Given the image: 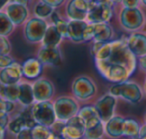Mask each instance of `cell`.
<instances>
[{
  "label": "cell",
  "instance_id": "6da1fadb",
  "mask_svg": "<svg viewBox=\"0 0 146 139\" xmlns=\"http://www.w3.org/2000/svg\"><path fill=\"white\" fill-rule=\"evenodd\" d=\"M95 66L103 78L113 83L127 81L133 74V72L125 65L111 63L107 60H95Z\"/></svg>",
  "mask_w": 146,
  "mask_h": 139
},
{
  "label": "cell",
  "instance_id": "7a4b0ae2",
  "mask_svg": "<svg viewBox=\"0 0 146 139\" xmlns=\"http://www.w3.org/2000/svg\"><path fill=\"white\" fill-rule=\"evenodd\" d=\"M120 26L128 32H135L145 25V14L139 7L126 8L122 7L119 13Z\"/></svg>",
  "mask_w": 146,
  "mask_h": 139
},
{
  "label": "cell",
  "instance_id": "3957f363",
  "mask_svg": "<svg viewBox=\"0 0 146 139\" xmlns=\"http://www.w3.org/2000/svg\"><path fill=\"white\" fill-rule=\"evenodd\" d=\"M109 93L115 97H121L132 104L140 102L143 96L141 87L137 83L131 82V81L115 83L110 87Z\"/></svg>",
  "mask_w": 146,
  "mask_h": 139
},
{
  "label": "cell",
  "instance_id": "277c9868",
  "mask_svg": "<svg viewBox=\"0 0 146 139\" xmlns=\"http://www.w3.org/2000/svg\"><path fill=\"white\" fill-rule=\"evenodd\" d=\"M49 24L45 19L33 16L25 22L23 34L27 42L31 44L41 43Z\"/></svg>",
  "mask_w": 146,
  "mask_h": 139
},
{
  "label": "cell",
  "instance_id": "5b68a950",
  "mask_svg": "<svg viewBox=\"0 0 146 139\" xmlns=\"http://www.w3.org/2000/svg\"><path fill=\"white\" fill-rule=\"evenodd\" d=\"M32 114L37 124L52 127L57 121L54 104L49 101H40L32 105Z\"/></svg>",
  "mask_w": 146,
  "mask_h": 139
},
{
  "label": "cell",
  "instance_id": "8992f818",
  "mask_svg": "<svg viewBox=\"0 0 146 139\" xmlns=\"http://www.w3.org/2000/svg\"><path fill=\"white\" fill-rule=\"evenodd\" d=\"M114 5L115 3L111 0L96 2L88 12L86 21L88 23L109 22L114 15Z\"/></svg>",
  "mask_w": 146,
  "mask_h": 139
},
{
  "label": "cell",
  "instance_id": "52a82bcc",
  "mask_svg": "<svg viewBox=\"0 0 146 139\" xmlns=\"http://www.w3.org/2000/svg\"><path fill=\"white\" fill-rule=\"evenodd\" d=\"M94 0H68L65 6V13L68 20H86Z\"/></svg>",
  "mask_w": 146,
  "mask_h": 139
},
{
  "label": "cell",
  "instance_id": "ba28073f",
  "mask_svg": "<svg viewBox=\"0 0 146 139\" xmlns=\"http://www.w3.org/2000/svg\"><path fill=\"white\" fill-rule=\"evenodd\" d=\"M53 104H54L57 120L64 121V122L68 119L72 118L73 116L77 115L78 111H79L77 101L69 96L59 97L55 100Z\"/></svg>",
  "mask_w": 146,
  "mask_h": 139
},
{
  "label": "cell",
  "instance_id": "9c48e42d",
  "mask_svg": "<svg viewBox=\"0 0 146 139\" xmlns=\"http://www.w3.org/2000/svg\"><path fill=\"white\" fill-rule=\"evenodd\" d=\"M72 93L78 100H88L95 95L96 86L89 77L79 76L72 83Z\"/></svg>",
  "mask_w": 146,
  "mask_h": 139
},
{
  "label": "cell",
  "instance_id": "30bf717a",
  "mask_svg": "<svg viewBox=\"0 0 146 139\" xmlns=\"http://www.w3.org/2000/svg\"><path fill=\"white\" fill-rule=\"evenodd\" d=\"M84 133L85 121L79 115H75L65 121L60 136L63 139H82L84 137Z\"/></svg>",
  "mask_w": 146,
  "mask_h": 139
},
{
  "label": "cell",
  "instance_id": "8fae6325",
  "mask_svg": "<svg viewBox=\"0 0 146 139\" xmlns=\"http://www.w3.org/2000/svg\"><path fill=\"white\" fill-rule=\"evenodd\" d=\"M94 106H95L96 110H97L100 119L104 123H106L114 115V110H115L116 106V97L110 94V93L103 95V96L98 99Z\"/></svg>",
  "mask_w": 146,
  "mask_h": 139
},
{
  "label": "cell",
  "instance_id": "7c38bea8",
  "mask_svg": "<svg viewBox=\"0 0 146 139\" xmlns=\"http://www.w3.org/2000/svg\"><path fill=\"white\" fill-rule=\"evenodd\" d=\"M5 13L8 15L15 26H21L25 24L29 17V10L26 5L20 4L16 2H10L4 9Z\"/></svg>",
  "mask_w": 146,
  "mask_h": 139
},
{
  "label": "cell",
  "instance_id": "4fadbf2b",
  "mask_svg": "<svg viewBox=\"0 0 146 139\" xmlns=\"http://www.w3.org/2000/svg\"><path fill=\"white\" fill-rule=\"evenodd\" d=\"M37 58L43 63V65L58 66L62 62V55L59 46H42L39 48Z\"/></svg>",
  "mask_w": 146,
  "mask_h": 139
},
{
  "label": "cell",
  "instance_id": "5bb4252c",
  "mask_svg": "<svg viewBox=\"0 0 146 139\" xmlns=\"http://www.w3.org/2000/svg\"><path fill=\"white\" fill-rule=\"evenodd\" d=\"M33 92L36 102L49 101L54 94V86L50 80L45 78H38L33 83Z\"/></svg>",
  "mask_w": 146,
  "mask_h": 139
},
{
  "label": "cell",
  "instance_id": "9a60e30c",
  "mask_svg": "<svg viewBox=\"0 0 146 139\" xmlns=\"http://www.w3.org/2000/svg\"><path fill=\"white\" fill-rule=\"evenodd\" d=\"M128 48L137 58L146 55V33L133 32L126 38Z\"/></svg>",
  "mask_w": 146,
  "mask_h": 139
},
{
  "label": "cell",
  "instance_id": "2e32d148",
  "mask_svg": "<svg viewBox=\"0 0 146 139\" xmlns=\"http://www.w3.org/2000/svg\"><path fill=\"white\" fill-rule=\"evenodd\" d=\"M22 73V64L14 62L10 66L2 68L0 71V81L1 84H17L20 81Z\"/></svg>",
  "mask_w": 146,
  "mask_h": 139
},
{
  "label": "cell",
  "instance_id": "e0dca14e",
  "mask_svg": "<svg viewBox=\"0 0 146 139\" xmlns=\"http://www.w3.org/2000/svg\"><path fill=\"white\" fill-rule=\"evenodd\" d=\"M68 36L67 38L75 43H83L85 30L88 22L86 20H68Z\"/></svg>",
  "mask_w": 146,
  "mask_h": 139
},
{
  "label": "cell",
  "instance_id": "ac0fdd59",
  "mask_svg": "<svg viewBox=\"0 0 146 139\" xmlns=\"http://www.w3.org/2000/svg\"><path fill=\"white\" fill-rule=\"evenodd\" d=\"M43 63L38 58H28L22 63V73L25 78L36 80L43 71Z\"/></svg>",
  "mask_w": 146,
  "mask_h": 139
},
{
  "label": "cell",
  "instance_id": "d6986e66",
  "mask_svg": "<svg viewBox=\"0 0 146 139\" xmlns=\"http://www.w3.org/2000/svg\"><path fill=\"white\" fill-rule=\"evenodd\" d=\"M92 25H93V42L112 41L114 30L109 22L92 23Z\"/></svg>",
  "mask_w": 146,
  "mask_h": 139
},
{
  "label": "cell",
  "instance_id": "ffe728a7",
  "mask_svg": "<svg viewBox=\"0 0 146 139\" xmlns=\"http://www.w3.org/2000/svg\"><path fill=\"white\" fill-rule=\"evenodd\" d=\"M124 119L120 116H113L105 124V132L111 138H119L123 136Z\"/></svg>",
  "mask_w": 146,
  "mask_h": 139
},
{
  "label": "cell",
  "instance_id": "44dd1931",
  "mask_svg": "<svg viewBox=\"0 0 146 139\" xmlns=\"http://www.w3.org/2000/svg\"><path fill=\"white\" fill-rule=\"evenodd\" d=\"M18 102L24 107L34 104L35 97L33 92V86L29 83H19V97Z\"/></svg>",
  "mask_w": 146,
  "mask_h": 139
},
{
  "label": "cell",
  "instance_id": "7402d4cb",
  "mask_svg": "<svg viewBox=\"0 0 146 139\" xmlns=\"http://www.w3.org/2000/svg\"><path fill=\"white\" fill-rule=\"evenodd\" d=\"M62 39H63L62 34L58 30V28L55 26V24L52 23L47 28L41 44L44 45V46H52V47L59 46Z\"/></svg>",
  "mask_w": 146,
  "mask_h": 139
},
{
  "label": "cell",
  "instance_id": "603a6c76",
  "mask_svg": "<svg viewBox=\"0 0 146 139\" xmlns=\"http://www.w3.org/2000/svg\"><path fill=\"white\" fill-rule=\"evenodd\" d=\"M0 94H1V98L12 101V102H17L19 97V83L9 85L1 84Z\"/></svg>",
  "mask_w": 146,
  "mask_h": 139
},
{
  "label": "cell",
  "instance_id": "cb8c5ba5",
  "mask_svg": "<svg viewBox=\"0 0 146 139\" xmlns=\"http://www.w3.org/2000/svg\"><path fill=\"white\" fill-rule=\"evenodd\" d=\"M140 125L135 119L132 118H125L124 119V125H123V136L130 137L133 138L139 135L140 131Z\"/></svg>",
  "mask_w": 146,
  "mask_h": 139
},
{
  "label": "cell",
  "instance_id": "d4e9b609",
  "mask_svg": "<svg viewBox=\"0 0 146 139\" xmlns=\"http://www.w3.org/2000/svg\"><path fill=\"white\" fill-rule=\"evenodd\" d=\"M15 25L8 17V15L1 10L0 12V35L8 37L14 31Z\"/></svg>",
  "mask_w": 146,
  "mask_h": 139
},
{
  "label": "cell",
  "instance_id": "484cf974",
  "mask_svg": "<svg viewBox=\"0 0 146 139\" xmlns=\"http://www.w3.org/2000/svg\"><path fill=\"white\" fill-rule=\"evenodd\" d=\"M53 12H54V8L52 6L48 5L47 3L42 2L40 0L33 7V14H34V16L42 19L49 18L52 15Z\"/></svg>",
  "mask_w": 146,
  "mask_h": 139
},
{
  "label": "cell",
  "instance_id": "4316f807",
  "mask_svg": "<svg viewBox=\"0 0 146 139\" xmlns=\"http://www.w3.org/2000/svg\"><path fill=\"white\" fill-rule=\"evenodd\" d=\"M104 122H100L99 124L91 127V128L85 129L84 138L85 139H99L104 134Z\"/></svg>",
  "mask_w": 146,
  "mask_h": 139
},
{
  "label": "cell",
  "instance_id": "83f0119b",
  "mask_svg": "<svg viewBox=\"0 0 146 139\" xmlns=\"http://www.w3.org/2000/svg\"><path fill=\"white\" fill-rule=\"evenodd\" d=\"M51 127L45 125L37 124L32 128V135L34 139H48L49 135L52 132Z\"/></svg>",
  "mask_w": 146,
  "mask_h": 139
},
{
  "label": "cell",
  "instance_id": "f1b7e54d",
  "mask_svg": "<svg viewBox=\"0 0 146 139\" xmlns=\"http://www.w3.org/2000/svg\"><path fill=\"white\" fill-rule=\"evenodd\" d=\"M25 127H26L25 121H24V119L20 116V115H18L17 117L13 118L8 124L9 131L14 135H18L19 133H20L21 131L25 128Z\"/></svg>",
  "mask_w": 146,
  "mask_h": 139
},
{
  "label": "cell",
  "instance_id": "f546056e",
  "mask_svg": "<svg viewBox=\"0 0 146 139\" xmlns=\"http://www.w3.org/2000/svg\"><path fill=\"white\" fill-rule=\"evenodd\" d=\"M77 115H79L84 121L89 120V119L93 118V117L99 116L95 106H92V105H86V106H83L82 108H80Z\"/></svg>",
  "mask_w": 146,
  "mask_h": 139
},
{
  "label": "cell",
  "instance_id": "4dcf8cb0",
  "mask_svg": "<svg viewBox=\"0 0 146 139\" xmlns=\"http://www.w3.org/2000/svg\"><path fill=\"white\" fill-rule=\"evenodd\" d=\"M11 51V44L6 36L0 35V55L9 54Z\"/></svg>",
  "mask_w": 146,
  "mask_h": 139
},
{
  "label": "cell",
  "instance_id": "1f68e13d",
  "mask_svg": "<svg viewBox=\"0 0 146 139\" xmlns=\"http://www.w3.org/2000/svg\"><path fill=\"white\" fill-rule=\"evenodd\" d=\"M68 23H69V21L65 20V19H63V18L59 19L58 21L53 23V24H55V26L58 28V30L60 31L63 38H67V36H68Z\"/></svg>",
  "mask_w": 146,
  "mask_h": 139
},
{
  "label": "cell",
  "instance_id": "d6a6232c",
  "mask_svg": "<svg viewBox=\"0 0 146 139\" xmlns=\"http://www.w3.org/2000/svg\"><path fill=\"white\" fill-rule=\"evenodd\" d=\"M14 103L15 102L1 98V100H0V111L5 113H10L11 111H13V109L15 107Z\"/></svg>",
  "mask_w": 146,
  "mask_h": 139
},
{
  "label": "cell",
  "instance_id": "836d02e7",
  "mask_svg": "<svg viewBox=\"0 0 146 139\" xmlns=\"http://www.w3.org/2000/svg\"><path fill=\"white\" fill-rule=\"evenodd\" d=\"M14 62H15L14 59H13L9 54L0 55V67H1V69L10 66V65L13 64Z\"/></svg>",
  "mask_w": 146,
  "mask_h": 139
},
{
  "label": "cell",
  "instance_id": "e575fe53",
  "mask_svg": "<svg viewBox=\"0 0 146 139\" xmlns=\"http://www.w3.org/2000/svg\"><path fill=\"white\" fill-rule=\"evenodd\" d=\"M140 4H141V0H121L122 7H126V8L139 7Z\"/></svg>",
  "mask_w": 146,
  "mask_h": 139
},
{
  "label": "cell",
  "instance_id": "d590c367",
  "mask_svg": "<svg viewBox=\"0 0 146 139\" xmlns=\"http://www.w3.org/2000/svg\"><path fill=\"white\" fill-rule=\"evenodd\" d=\"M17 139H34L32 135V129L25 127V128L17 135Z\"/></svg>",
  "mask_w": 146,
  "mask_h": 139
},
{
  "label": "cell",
  "instance_id": "8d00e7d4",
  "mask_svg": "<svg viewBox=\"0 0 146 139\" xmlns=\"http://www.w3.org/2000/svg\"><path fill=\"white\" fill-rule=\"evenodd\" d=\"M9 124V118H8V113L1 112L0 111V127L1 129H5L6 126Z\"/></svg>",
  "mask_w": 146,
  "mask_h": 139
},
{
  "label": "cell",
  "instance_id": "74e56055",
  "mask_svg": "<svg viewBox=\"0 0 146 139\" xmlns=\"http://www.w3.org/2000/svg\"><path fill=\"white\" fill-rule=\"evenodd\" d=\"M40 1H42V2H44V3H47L48 5L52 6L54 9H56V8H58V7H60L62 4H64V2L66 0H40Z\"/></svg>",
  "mask_w": 146,
  "mask_h": 139
},
{
  "label": "cell",
  "instance_id": "f35d334b",
  "mask_svg": "<svg viewBox=\"0 0 146 139\" xmlns=\"http://www.w3.org/2000/svg\"><path fill=\"white\" fill-rule=\"evenodd\" d=\"M138 64H139L140 68L146 71V55L138 58Z\"/></svg>",
  "mask_w": 146,
  "mask_h": 139
},
{
  "label": "cell",
  "instance_id": "ab89813d",
  "mask_svg": "<svg viewBox=\"0 0 146 139\" xmlns=\"http://www.w3.org/2000/svg\"><path fill=\"white\" fill-rule=\"evenodd\" d=\"M138 136L142 139H146V124H144L143 126H141L139 131V135Z\"/></svg>",
  "mask_w": 146,
  "mask_h": 139
},
{
  "label": "cell",
  "instance_id": "60d3db41",
  "mask_svg": "<svg viewBox=\"0 0 146 139\" xmlns=\"http://www.w3.org/2000/svg\"><path fill=\"white\" fill-rule=\"evenodd\" d=\"M51 20H52V23H55L56 21H58L59 19H61V17L59 16V14L56 12V11H54V12L52 13V15L50 16Z\"/></svg>",
  "mask_w": 146,
  "mask_h": 139
},
{
  "label": "cell",
  "instance_id": "b9f144b4",
  "mask_svg": "<svg viewBox=\"0 0 146 139\" xmlns=\"http://www.w3.org/2000/svg\"><path fill=\"white\" fill-rule=\"evenodd\" d=\"M29 1L30 0H11V2H16V3H20V4H23V5H28Z\"/></svg>",
  "mask_w": 146,
  "mask_h": 139
},
{
  "label": "cell",
  "instance_id": "7bdbcfd3",
  "mask_svg": "<svg viewBox=\"0 0 146 139\" xmlns=\"http://www.w3.org/2000/svg\"><path fill=\"white\" fill-rule=\"evenodd\" d=\"M10 2L11 0H1V10H3Z\"/></svg>",
  "mask_w": 146,
  "mask_h": 139
},
{
  "label": "cell",
  "instance_id": "ee69618b",
  "mask_svg": "<svg viewBox=\"0 0 146 139\" xmlns=\"http://www.w3.org/2000/svg\"><path fill=\"white\" fill-rule=\"evenodd\" d=\"M0 133H1V136H0V139H4V135H5V129H1V131H0Z\"/></svg>",
  "mask_w": 146,
  "mask_h": 139
},
{
  "label": "cell",
  "instance_id": "f6af8a7d",
  "mask_svg": "<svg viewBox=\"0 0 146 139\" xmlns=\"http://www.w3.org/2000/svg\"><path fill=\"white\" fill-rule=\"evenodd\" d=\"M111 1L115 3V4H117V3H121V0H111Z\"/></svg>",
  "mask_w": 146,
  "mask_h": 139
},
{
  "label": "cell",
  "instance_id": "bcb514c9",
  "mask_svg": "<svg viewBox=\"0 0 146 139\" xmlns=\"http://www.w3.org/2000/svg\"><path fill=\"white\" fill-rule=\"evenodd\" d=\"M141 4L146 7V0H141Z\"/></svg>",
  "mask_w": 146,
  "mask_h": 139
},
{
  "label": "cell",
  "instance_id": "7dc6e473",
  "mask_svg": "<svg viewBox=\"0 0 146 139\" xmlns=\"http://www.w3.org/2000/svg\"><path fill=\"white\" fill-rule=\"evenodd\" d=\"M131 139H142V138H140L139 136H136V137H133V138H131Z\"/></svg>",
  "mask_w": 146,
  "mask_h": 139
},
{
  "label": "cell",
  "instance_id": "c3c4849f",
  "mask_svg": "<svg viewBox=\"0 0 146 139\" xmlns=\"http://www.w3.org/2000/svg\"><path fill=\"white\" fill-rule=\"evenodd\" d=\"M145 93H146V80H145Z\"/></svg>",
  "mask_w": 146,
  "mask_h": 139
},
{
  "label": "cell",
  "instance_id": "681fc988",
  "mask_svg": "<svg viewBox=\"0 0 146 139\" xmlns=\"http://www.w3.org/2000/svg\"><path fill=\"white\" fill-rule=\"evenodd\" d=\"M145 122H146V113H145Z\"/></svg>",
  "mask_w": 146,
  "mask_h": 139
},
{
  "label": "cell",
  "instance_id": "f907efd6",
  "mask_svg": "<svg viewBox=\"0 0 146 139\" xmlns=\"http://www.w3.org/2000/svg\"><path fill=\"white\" fill-rule=\"evenodd\" d=\"M99 139H100V138H99Z\"/></svg>",
  "mask_w": 146,
  "mask_h": 139
}]
</instances>
